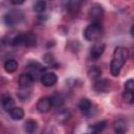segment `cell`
Returning a JSON list of instances; mask_svg holds the SVG:
<instances>
[{
    "instance_id": "cell-21",
    "label": "cell",
    "mask_w": 134,
    "mask_h": 134,
    "mask_svg": "<svg viewBox=\"0 0 134 134\" xmlns=\"http://www.w3.org/2000/svg\"><path fill=\"white\" fill-rule=\"evenodd\" d=\"M46 8V3L44 0H38L34 5V10L36 13H43Z\"/></svg>"
},
{
    "instance_id": "cell-4",
    "label": "cell",
    "mask_w": 134,
    "mask_h": 134,
    "mask_svg": "<svg viewBox=\"0 0 134 134\" xmlns=\"http://www.w3.org/2000/svg\"><path fill=\"white\" fill-rule=\"evenodd\" d=\"M24 18V15L21 10L19 9H14V10H10L8 12L5 17H4V21L5 23L8 25V26H15L17 24H19L20 22H22Z\"/></svg>"
},
{
    "instance_id": "cell-18",
    "label": "cell",
    "mask_w": 134,
    "mask_h": 134,
    "mask_svg": "<svg viewBox=\"0 0 134 134\" xmlns=\"http://www.w3.org/2000/svg\"><path fill=\"white\" fill-rule=\"evenodd\" d=\"M50 100H51L52 107H55V108H61L64 104V98L60 94H54L50 96Z\"/></svg>"
},
{
    "instance_id": "cell-15",
    "label": "cell",
    "mask_w": 134,
    "mask_h": 134,
    "mask_svg": "<svg viewBox=\"0 0 134 134\" xmlns=\"http://www.w3.org/2000/svg\"><path fill=\"white\" fill-rule=\"evenodd\" d=\"M4 69L8 73H13L18 69V62L16 60H7L4 63Z\"/></svg>"
},
{
    "instance_id": "cell-12",
    "label": "cell",
    "mask_w": 134,
    "mask_h": 134,
    "mask_svg": "<svg viewBox=\"0 0 134 134\" xmlns=\"http://www.w3.org/2000/svg\"><path fill=\"white\" fill-rule=\"evenodd\" d=\"M28 70H29V73L36 79V76L39 75L42 71H44L45 68H43V66H41V64H39L38 62H31L28 65Z\"/></svg>"
},
{
    "instance_id": "cell-23",
    "label": "cell",
    "mask_w": 134,
    "mask_h": 134,
    "mask_svg": "<svg viewBox=\"0 0 134 134\" xmlns=\"http://www.w3.org/2000/svg\"><path fill=\"white\" fill-rule=\"evenodd\" d=\"M122 98L126 103L128 104H133V100H134V94H133V91H128V90H125L124 91V94H122Z\"/></svg>"
},
{
    "instance_id": "cell-16",
    "label": "cell",
    "mask_w": 134,
    "mask_h": 134,
    "mask_svg": "<svg viewBox=\"0 0 134 134\" xmlns=\"http://www.w3.org/2000/svg\"><path fill=\"white\" fill-rule=\"evenodd\" d=\"M24 129L27 133H34L38 129V122L34 119H27L24 124Z\"/></svg>"
},
{
    "instance_id": "cell-11",
    "label": "cell",
    "mask_w": 134,
    "mask_h": 134,
    "mask_svg": "<svg viewBox=\"0 0 134 134\" xmlns=\"http://www.w3.org/2000/svg\"><path fill=\"white\" fill-rule=\"evenodd\" d=\"M79 109L81 110V112L83 114L88 115L91 112V109H92L91 102L88 98H82L80 100V103H79Z\"/></svg>"
},
{
    "instance_id": "cell-22",
    "label": "cell",
    "mask_w": 134,
    "mask_h": 134,
    "mask_svg": "<svg viewBox=\"0 0 134 134\" xmlns=\"http://www.w3.org/2000/svg\"><path fill=\"white\" fill-rule=\"evenodd\" d=\"M70 117V112L68 110H61L58 113V120L61 122H64L66 120H68Z\"/></svg>"
},
{
    "instance_id": "cell-27",
    "label": "cell",
    "mask_w": 134,
    "mask_h": 134,
    "mask_svg": "<svg viewBox=\"0 0 134 134\" xmlns=\"http://www.w3.org/2000/svg\"><path fill=\"white\" fill-rule=\"evenodd\" d=\"M24 1H25V0H10V2H12L14 5H21V4H23Z\"/></svg>"
},
{
    "instance_id": "cell-25",
    "label": "cell",
    "mask_w": 134,
    "mask_h": 134,
    "mask_svg": "<svg viewBox=\"0 0 134 134\" xmlns=\"http://www.w3.org/2000/svg\"><path fill=\"white\" fill-rule=\"evenodd\" d=\"M44 60H45V62H46L47 64H49V65H52V66H57V63H55V61H54V59H53L52 54H50V53H47V54H45V57H44Z\"/></svg>"
},
{
    "instance_id": "cell-5",
    "label": "cell",
    "mask_w": 134,
    "mask_h": 134,
    "mask_svg": "<svg viewBox=\"0 0 134 134\" xmlns=\"http://www.w3.org/2000/svg\"><path fill=\"white\" fill-rule=\"evenodd\" d=\"M88 16L92 23H99V21L103 19L104 16V9L99 4H94L89 9Z\"/></svg>"
},
{
    "instance_id": "cell-24",
    "label": "cell",
    "mask_w": 134,
    "mask_h": 134,
    "mask_svg": "<svg viewBox=\"0 0 134 134\" xmlns=\"http://www.w3.org/2000/svg\"><path fill=\"white\" fill-rule=\"evenodd\" d=\"M30 95V91L28 90V88H20V91L18 93V96L20 99L22 100H26Z\"/></svg>"
},
{
    "instance_id": "cell-26",
    "label": "cell",
    "mask_w": 134,
    "mask_h": 134,
    "mask_svg": "<svg viewBox=\"0 0 134 134\" xmlns=\"http://www.w3.org/2000/svg\"><path fill=\"white\" fill-rule=\"evenodd\" d=\"M125 90L133 91V92H134V81H133L132 79L128 80V81L125 83Z\"/></svg>"
},
{
    "instance_id": "cell-10",
    "label": "cell",
    "mask_w": 134,
    "mask_h": 134,
    "mask_svg": "<svg viewBox=\"0 0 134 134\" xmlns=\"http://www.w3.org/2000/svg\"><path fill=\"white\" fill-rule=\"evenodd\" d=\"M109 87V81L106 79H97L95 80V83L93 84V88L97 92H104L108 89Z\"/></svg>"
},
{
    "instance_id": "cell-9",
    "label": "cell",
    "mask_w": 134,
    "mask_h": 134,
    "mask_svg": "<svg viewBox=\"0 0 134 134\" xmlns=\"http://www.w3.org/2000/svg\"><path fill=\"white\" fill-rule=\"evenodd\" d=\"M105 48H106V46H105L104 43H96V44H94L91 47V49H90V57H91V59L92 60L99 59L100 55L104 53Z\"/></svg>"
},
{
    "instance_id": "cell-14",
    "label": "cell",
    "mask_w": 134,
    "mask_h": 134,
    "mask_svg": "<svg viewBox=\"0 0 134 134\" xmlns=\"http://www.w3.org/2000/svg\"><path fill=\"white\" fill-rule=\"evenodd\" d=\"M113 128H114V131L118 134H122L127 131V122L124 120V119H117L114 121L113 124Z\"/></svg>"
},
{
    "instance_id": "cell-13",
    "label": "cell",
    "mask_w": 134,
    "mask_h": 134,
    "mask_svg": "<svg viewBox=\"0 0 134 134\" xmlns=\"http://www.w3.org/2000/svg\"><path fill=\"white\" fill-rule=\"evenodd\" d=\"M9 115L14 120H20L24 117V111L20 107H13L9 110Z\"/></svg>"
},
{
    "instance_id": "cell-8",
    "label": "cell",
    "mask_w": 134,
    "mask_h": 134,
    "mask_svg": "<svg viewBox=\"0 0 134 134\" xmlns=\"http://www.w3.org/2000/svg\"><path fill=\"white\" fill-rule=\"evenodd\" d=\"M58 82V76L54 72H44L41 76V83L45 87H51Z\"/></svg>"
},
{
    "instance_id": "cell-17",
    "label": "cell",
    "mask_w": 134,
    "mask_h": 134,
    "mask_svg": "<svg viewBox=\"0 0 134 134\" xmlns=\"http://www.w3.org/2000/svg\"><path fill=\"white\" fill-rule=\"evenodd\" d=\"M102 75V69L97 66H92L88 70V76L91 80H97Z\"/></svg>"
},
{
    "instance_id": "cell-19",
    "label": "cell",
    "mask_w": 134,
    "mask_h": 134,
    "mask_svg": "<svg viewBox=\"0 0 134 134\" xmlns=\"http://www.w3.org/2000/svg\"><path fill=\"white\" fill-rule=\"evenodd\" d=\"M2 107L5 111H8L14 107V99L9 96V95H5L3 98H2Z\"/></svg>"
},
{
    "instance_id": "cell-7",
    "label": "cell",
    "mask_w": 134,
    "mask_h": 134,
    "mask_svg": "<svg viewBox=\"0 0 134 134\" xmlns=\"http://www.w3.org/2000/svg\"><path fill=\"white\" fill-rule=\"evenodd\" d=\"M51 108H52L51 100H50V97H48V96L41 97L37 103V109L41 113H47L50 111Z\"/></svg>"
},
{
    "instance_id": "cell-1",
    "label": "cell",
    "mask_w": 134,
    "mask_h": 134,
    "mask_svg": "<svg viewBox=\"0 0 134 134\" xmlns=\"http://www.w3.org/2000/svg\"><path fill=\"white\" fill-rule=\"evenodd\" d=\"M128 57H129V51H128L127 48H125L122 46L115 47V49L113 51V57H112L111 65H110L111 74L113 76H117L119 74L124 64L128 60Z\"/></svg>"
},
{
    "instance_id": "cell-20",
    "label": "cell",
    "mask_w": 134,
    "mask_h": 134,
    "mask_svg": "<svg viewBox=\"0 0 134 134\" xmlns=\"http://www.w3.org/2000/svg\"><path fill=\"white\" fill-rule=\"evenodd\" d=\"M106 126H107L106 121H104V120L97 121V122H95L94 125H92L90 127V131H92L93 133H99V132H102L106 128Z\"/></svg>"
},
{
    "instance_id": "cell-3",
    "label": "cell",
    "mask_w": 134,
    "mask_h": 134,
    "mask_svg": "<svg viewBox=\"0 0 134 134\" xmlns=\"http://www.w3.org/2000/svg\"><path fill=\"white\" fill-rule=\"evenodd\" d=\"M37 43V38L32 32L21 34L15 37L12 41L14 46H25V47H32Z\"/></svg>"
},
{
    "instance_id": "cell-6",
    "label": "cell",
    "mask_w": 134,
    "mask_h": 134,
    "mask_svg": "<svg viewBox=\"0 0 134 134\" xmlns=\"http://www.w3.org/2000/svg\"><path fill=\"white\" fill-rule=\"evenodd\" d=\"M35 82V77L29 73H21L18 79V84L20 88H30Z\"/></svg>"
},
{
    "instance_id": "cell-2",
    "label": "cell",
    "mask_w": 134,
    "mask_h": 134,
    "mask_svg": "<svg viewBox=\"0 0 134 134\" xmlns=\"http://www.w3.org/2000/svg\"><path fill=\"white\" fill-rule=\"evenodd\" d=\"M103 36V29L99 23H91L84 29V37L87 41L96 42Z\"/></svg>"
}]
</instances>
